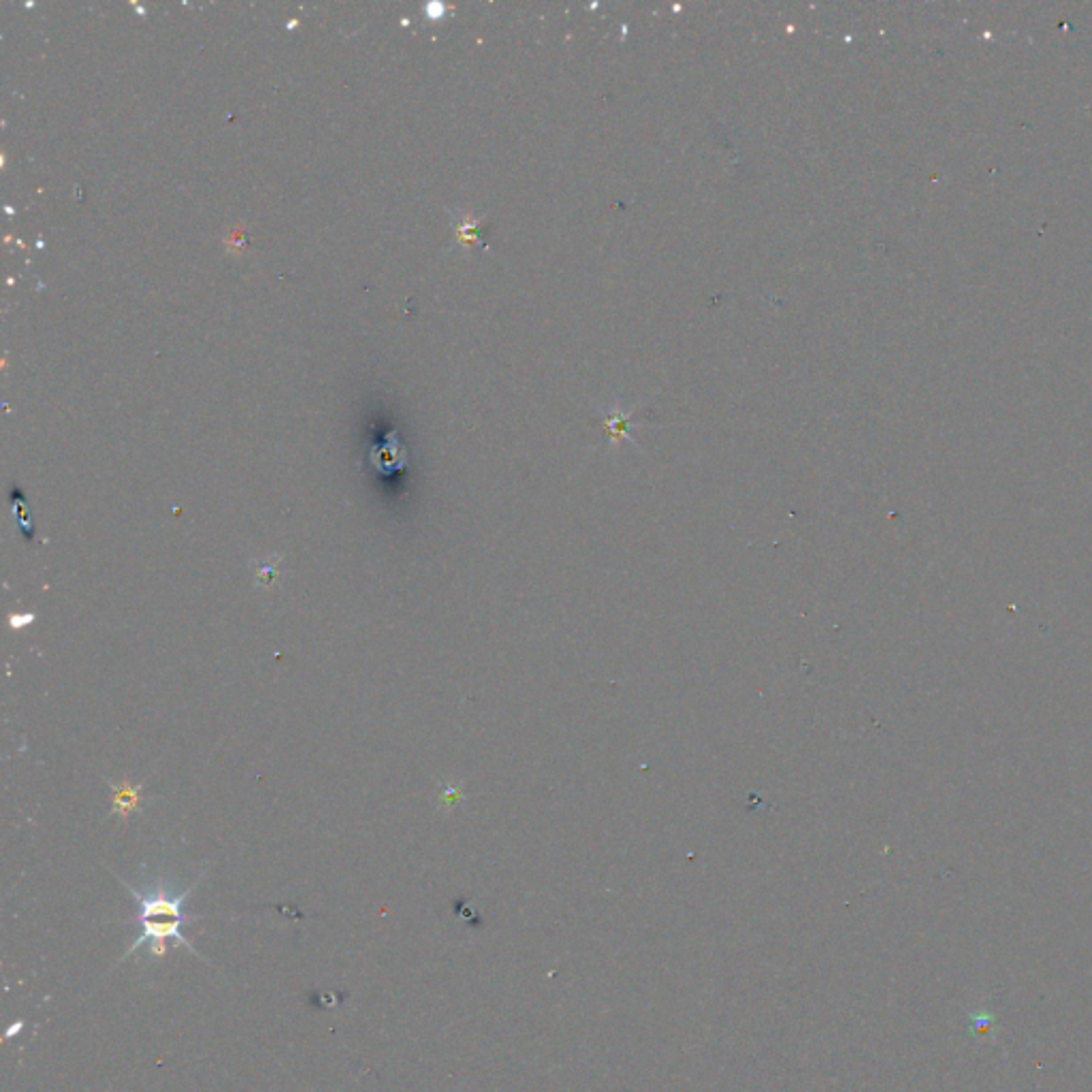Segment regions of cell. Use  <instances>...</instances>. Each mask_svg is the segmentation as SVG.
Wrapping results in <instances>:
<instances>
[{
    "mask_svg": "<svg viewBox=\"0 0 1092 1092\" xmlns=\"http://www.w3.org/2000/svg\"><path fill=\"white\" fill-rule=\"evenodd\" d=\"M35 621V615L33 613H26V615H11V628H26L30 626V623Z\"/></svg>",
    "mask_w": 1092,
    "mask_h": 1092,
    "instance_id": "4",
    "label": "cell"
},
{
    "mask_svg": "<svg viewBox=\"0 0 1092 1092\" xmlns=\"http://www.w3.org/2000/svg\"><path fill=\"white\" fill-rule=\"evenodd\" d=\"M127 887L133 894L135 902L139 904L137 919H139V926H142V932H139V937L127 949L124 958L133 956L135 951L144 945H150L152 958H163L167 954V941H176L178 945L195 951L191 941L182 934V926L191 919L184 913V902L191 896L193 887H189V890H184L180 894H171L161 885H150L148 890H135L133 885H127Z\"/></svg>",
    "mask_w": 1092,
    "mask_h": 1092,
    "instance_id": "1",
    "label": "cell"
},
{
    "mask_svg": "<svg viewBox=\"0 0 1092 1092\" xmlns=\"http://www.w3.org/2000/svg\"><path fill=\"white\" fill-rule=\"evenodd\" d=\"M137 801H139V790L127 788V786L116 788V809H120L122 814H127V811H129Z\"/></svg>",
    "mask_w": 1092,
    "mask_h": 1092,
    "instance_id": "2",
    "label": "cell"
},
{
    "mask_svg": "<svg viewBox=\"0 0 1092 1092\" xmlns=\"http://www.w3.org/2000/svg\"><path fill=\"white\" fill-rule=\"evenodd\" d=\"M22 508H24V502H22V499H20V497H15V499H13V510H15V517H18V521H20V525H22V532H24L26 536H30V534H33V529H30L28 517H26V512H24Z\"/></svg>",
    "mask_w": 1092,
    "mask_h": 1092,
    "instance_id": "3",
    "label": "cell"
}]
</instances>
